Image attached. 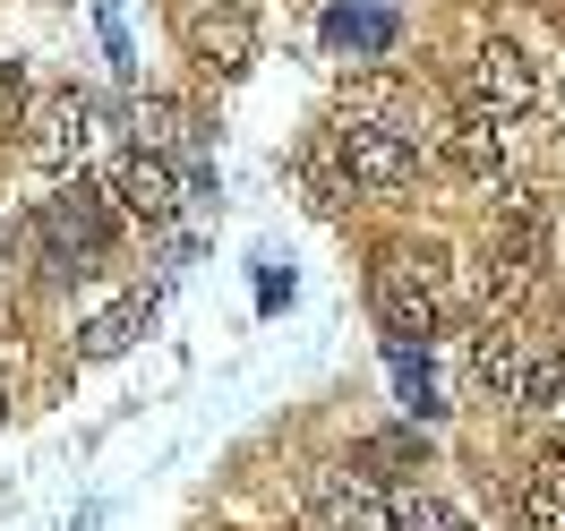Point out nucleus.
I'll use <instances>...</instances> for the list:
<instances>
[{"instance_id":"obj_2","label":"nucleus","mask_w":565,"mask_h":531,"mask_svg":"<svg viewBox=\"0 0 565 531\" xmlns=\"http://www.w3.org/2000/svg\"><path fill=\"white\" fill-rule=\"evenodd\" d=\"M326 155H334V172L352 180V189H369V198H394V189L420 180V129L394 111V86H360L352 104L334 111Z\"/></svg>"},{"instance_id":"obj_11","label":"nucleus","mask_w":565,"mask_h":531,"mask_svg":"<svg viewBox=\"0 0 565 531\" xmlns=\"http://www.w3.org/2000/svg\"><path fill=\"white\" fill-rule=\"evenodd\" d=\"M300 531H394V514L369 480L343 471V480H318V489H309V523Z\"/></svg>"},{"instance_id":"obj_12","label":"nucleus","mask_w":565,"mask_h":531,"mask_svg":"<svg viewBox=\"0 0 565 531\" xmlns=\"http://www.w3.org/2000/svg\"><path fill=\"white\" fill-rule=\"evenodd\" d=\"M514 523L523 531H565V437L523 463V480H514Z\"/></svg>"},{"instance_id":"obj_6","label":"nucleus","mask_w":565,"mask_h":531,"mask_svg":"<svg viewBox=\"0 0 565 531\" xmlns=\"http://www.w3.org/2000/svg\"><path fill=\"white\" fill-rule=\"evenodd\" d=\"M86 146H95V104L77 95V86H43L26 120H18V155L35 163V172H61L70 180L86 163Z\"/></svg>"},{"instance_id":"obj_4","label":"nucleus","mask_w":565,"mask_h":531,"mask_svg":"<svg viewBox=\"0 0 565 531\" xmlns=\"http://www.w3.org/2000/svg\"><path fill=\"white\" fill-rule=\"evenodd\" d=\"M369 309L386 326V343H428V334L446 326V257H437V248H412V241L377 248Z\"/></svg>"},{"instance_id":"obj_3","label":"nucleus","mask_w":565,"mask_h":531,"mask_svg":"<svg viewBox=\"0 0 565 531\" xmlns=\"http://www.w3.org/2000/svg\"><path fill=\"white\" fill-rule=\"evenodd\" d=\"M540 266H548V206H540V189L505 180V189H497L489 248H480V309H489V318H514L531 300V284H540Z\"/></svg>"},{"instance_id":"obj_1","label":"nucleus","mask_w":565,"mask_h":531,"mask_svg":"<svg viewBox=\"0 0 565 531\" xmlns=\"http://www.w3.org/2000/svg\"><path fill=\"white\" fill-rule=\"evenodd\" d=\"M111 241H120V206H111L104 180H86V172H70L43 206H26L9 223V248L26 266H43V275H95L111 257Z\"/></svg>"},{"instance_id":"obj_15","label":"nucleus","mask_w":565,"mask_h":531,"mask_svg":"<svg viewBox=\"0 0 565 531\" xmlns=\"http://www.w3.org/2000/svg\"><path fill=\"white\" fill-rule=\"evenodd\" d=\"M326 43H334V52H360V61H377V52L394 43V9H352V0H343V9H326Z\"/></svg>"},{"instance_id":"obj_14","label":"nucleus","mask_w":565,"mask_h":531,"mask_svg":"<svg viewBox=\"0 0 565 531\" xmlns=\"http://www.w3.org/2000/svg\"><path fill=\"white\" fill-rule=\"evenodd\" d=\"M146 326H154V291H129V300H111L104 318L77 334V352H86V360H120V352L146 334Z\"/></svg>"},{"instance_id":"obj_7","label":"nucleus","mask_w":565,"mask_h":531,"mask_svg":"<svg viewBox=\"0 0 565 531\" xmlns=\"http://www.w3.org/2000/svg\"><path fill=\"white\" fill-rule=\"evenodd\" d=\"M180 43H189V61L214 77H241L257 61V26H248L241 0H180Z\"/></svg>"},{"instance_id":"obj_10","label":"nucleus","mask_w":565,"mask_h":531,"mask_svg":"<svg viewBox=\"0 0 565 531\" xmlns=\"http://www.w3.org/2000/svg\"><path fill=\"white\" fill-rule=\"evenodd\" d=\"M437 163L455 180H497L505 172V120L480 104H455V120L437 129Z\"/></svg>"},{"instance_id":"obj_8","label":"nucleus","mask_w":565,"mask_h":531,"mask_svg":"<svg viewBox=\"0 0 565 531\" xmlns=\"http://www.w3.org/2000/svg\"><path fill=\"white\" fill-rule=\"evenodd\" d=\"M104 189H111V206L129 214V223H172L180 214V172H172V155H154V146H129V155L104 172Z\"/></svg>"},{"instance_id":"obj_17","label":"nucleus","mask_w":565,"mask_h":531,"mask_svg":"<svg viewBox=\"0 0 565 531\" xmlns=\"http://www.w3.org/2000/svg\"><path fill=\"white\" fill-rule=\"evenodd\" d=\"M394 360V386H403V403H412V421H437L446 403H437V378H428V343L412 352V343H386Z\"/></svg>"},{"instance_id":"obj_18","label":"nucleus","mask_w":565,"mask_h":531,"mask_svg":"<svg viewBox=\"0 0 565 531\" xmlns=\"http://www.w3.org/2000/svg\"><path fill=\"white\" fill-rule=\"evenodd\" d=\"M138 146H154V155L189 146V111H180V104H146L138 111Z\"/></svg>"},{"instance_id":"obj_9","label":"nucleus","mask_w":565,"mask_h":531,"mask_svg":"<svg viewBox=\"0 0 565 531\" xmlns=\"http://www.w3.org/2000/svg\"><path fill=\"white\" fill-rule=\"evenodd\" d=\"M462 104L497 111V120H514V111L540 104V70H531L514 43H480L471 52V70H462Z\"/></svg>"},{"instance_id":"obj_5","label":"nucleus","mask_w":565,"mask_h":531,"mask_svg":"<svg viewBox=\"0 0 565 531\" xmlns=\"http://www.w3.org/2000/svg\"><path fill=\"white\" fill-rule=\"evenodd\" d=\"M471 378H480V394L505 403V412H557L565 360L540 352V343L514 334V326H480V343H471Z\"/></svg>"},{"instance_id":"obj_13","label":"nucleus","mask_w":565,"mask_h":531,"mask_svg":"<svg viewBox=\"0 0 565 531\" xmlns=\"http://www.w3.org/2000/svg\"><path fill=\"white\" fill-rule=\"evenodd\" d=\"M412 471H428V437L420 428H377V437H360L352 446V480H386V489H412Z\"/></svg>"},{"instance_id":"obj_16","label":"nucleus","mask_w":565,"mask_h":531,"mask_svg":"<svg viewBox=\"0 0 565 531\" xmlns=\"http://www.w3.org/2000/svg\"><path fill=\"white\" fill-rule=\"evenodd\" d=\"M394 531H471V514L462 506H446L437 489H394Z\"/></svg>"}]
</instances>
